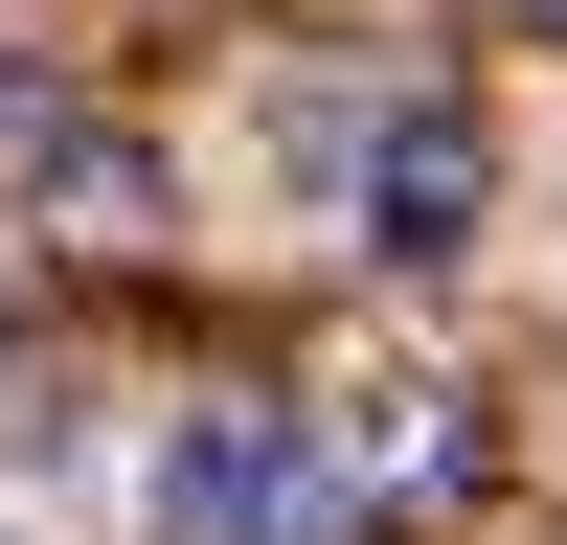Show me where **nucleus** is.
I'll return each mask as SVG.
<instances>
[{
  "label": "nucleus",
  "instance_id": "f257e3e1",
  "mask_svg": "<svg viewBox=\"0 0 567 545\" xmlns=\"http://www.w3.org/2000/svg\"><path fill=\"white\" fill-rule=\"evenodd\" d=\"M136 500H159V545H341L318 409H272V387H205V409H159Z\"/></svg>",
  "mask_w": 567,
  "mask_h": 545
},
{
  "label": "nucleus",
  "instance_id": "f03ea898",
  "mask_svg": "<svg viewBox=\"0 0 567 545\" xmlns=\"http://www.w3.org/2000/svg\"><path fill=\"white\" fill-rule=\"evenodd\" d=\"M341 205H363V250H386V272H454V250H477V205H499V136H477V91H386Z\"/></svg>",
  "mask_w": 567,
  "mask_h": 545
},
{
  "label": "nucleus",
  "instance_id": "7ed1b4c3",
  "mask_svg": "<svg viewBox=\"0 0 567 545\" xmlns=\"http://www.w3.org/2000/svg\"><path fill=\"white\" fill-rule=\"evenodd\" d=\"M318 477H341V523L454 500V477H477V409H454L432 363H363V387H318Z\"/></svg>",
  "mask_w": 567,
  "mask_h": 545
}]
</instances>
